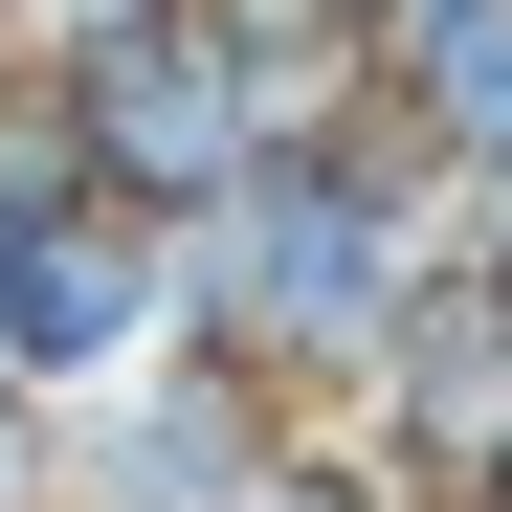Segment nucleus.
<instances>
[{
    "instance_id": "obj_7",
    "label": "nucleus",
    "mask_w": 512,
    "mask_h": 512,
    "mask_svg": "<svg viewBox=\"0 0 512 512\" xmlns=\"http://www.w3.org/2000/svg\"><path fill=\"white\" fill-rule=\"evenodd\" d=\"M0 90H23V0H0Z\"/></svg>"
},
{
    "instance_id": "obj_5",
    "label": "nucleus",
    "mask_w": 512,
    "mask_h": 512,
    "mask_svg": "<svg viewBox=\"0 0 512 512\" xmlns=\"http://www.w3.org/2000/svg\"><path fill=\"white\" fill-rule=\"evenodd\" d=\"M223 512H401V490H379L357 446H334V423H290V446H268V468H245Z\"/></svg>"
},
{
    "instance_id": "obj_2",
    "label": "nucleus",
    "mask_w": 512,
    "mask_h": 512,
    "mask_svg": "<svg viewBox=\"0 0 512 512\" xmlns=\"http://www.w3.org/2000/svg\"><path fill=\"white\" fill-rule=\"evenodd\" d=\"M23 90L67 112V156H90V201H134V223H201V201H245L268 179V90L223 67V23L179 0V23H112V45H45Z\"/></svg>"
},
{
    "instance_id": "obj_6",
    "label": "nucleus",
    "mask_w": 512,
    "mask_h": 512,
    "mask_svg": "<svg viewBox=\"0 0 512 512\" xmlns=\"http://www.w3.org/2000/svg\"><path fill=\"white\" fill-rule=\"evenodd\" d=\"M112 23H179V0H23V67L45 45H112Z\"/></svg>"
},
{
    "instance_id": "obj_3",
    "label": "nucleus",
    "mask_w": 512,
    "mask_h": 512,
    "mask_svg": "<svg viewBox=\"0 0 512 512\" xmlns=\"http://www.w3.org/2000/svg\"><path fill=\"white\" fill-rule=\"evenodd\" d=\"M334 446L401 512H490L512 490V268H423V312L379 334V379L334 401Z\"/></svg>"
},
{
    "instance_id": "obj_4",
    "label": "nucleus",
    "mask_w": 512,
    "mask_h": 512,
    "mask_svg": "<svg viewBox=\"0 0 512 512\" xmlns=\"http://www.w3.org/2000/svg\"><path fill=\"white\" fill-rule=\"evenodd\" d=\"M268 446H290V401L245 379V357H201V334H179V357L45 401V512H223Z\"/></svg>"
},
{
    "instance_id": "obj_8",
    "label": "nucleus",
    "mask_w": 512,
    "mask_h": 512,
    "mask_svg": "<svg viewBox=\"0 0 512 512\" xmlns=\"http://www.w3.org/2000/svg\"><path fill=\"white\" fill-rule=\"evenodd\" d=\"M490 512H512V490H490Z\"/></svg>"
},
{
    "instance_id": "obj_1",
    "label": "nucleus",
    "mask_w": 512,
    "mask_h": 512,
    "mask_svg": "<svg viewBox=\"0 0 512 512\" xmlns=\"http://www.w3.org/2000/svg\"><path fill=\"white\" fill-rule=\"evenodd\" d=\"M423 268H446V179L357 112V134H290L245 201L179 223V334L245 357L290 423H334V401L379 379V334L423 312Z\"/></svg>"
}]
</instances>
